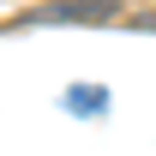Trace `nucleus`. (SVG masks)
<instances>
[{
	"mask_svg": "<svg viewBox=\"0 0 156 156\" xmlns=\"http://www.w3.org/2000/svg\"><path fill=\"white\" fill-rule=\"evenodd\" d=\"M102 102H108L102 90H66V108H72V114L78 108H84V114H102Z\"/></svg>",
	"mask_w": 156,
	"mask_h": 156,
	"instance_id": "f257e3e1",
	"label": "nucleus"
},
{
	"mask_svg": "<svg viewBox=\"0 0 156 156\" xmlns=\"http://www.w3.org/2000/svg\"><path fill=\"white\" fill-rule=\"evenodd\" d=\"M138 24H144V30H156V12H144V18H138Z\"/></svg>",
	"mask_w": 156,
	"mask_h": 156,
	"instance_id": "f03ea898",
	"label": "nucleus"
}]
</instances>
